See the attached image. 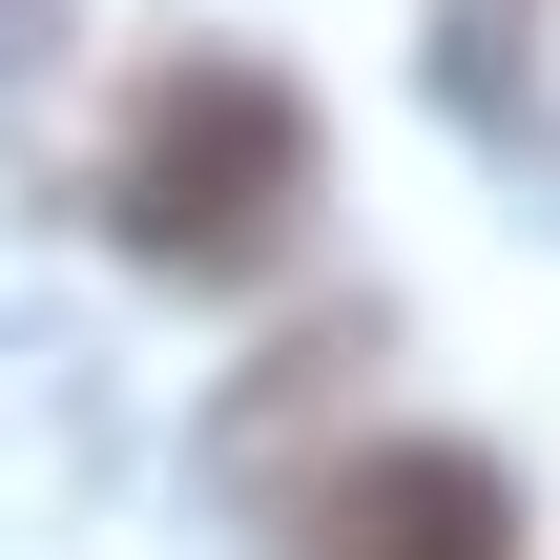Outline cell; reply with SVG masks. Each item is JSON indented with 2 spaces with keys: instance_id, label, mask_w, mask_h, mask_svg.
Masks as SVG:
<instances>
[{
  "instance_id": "7a4b0ae2",
  "label": "cell",
  "mask_w": 560,
  "mask_h": 560,
  "mask_svg": "<svg viewBox=\"0 0 560 560\" xmlns=\"http://www.w3.org/2000/svg\"><path fill=\"white\" fill-rule=\"evenodd\" d=\"M291 560H520V499H499V457L395 436V457H353V478L312 499V540H291Z\"/></svg>"
},
{
  "instance_id": "6da1fadb",
  "label": "cell",
  "mask_w": 560,
  "mask_h": 560,
  "mask_svg": "<svg viewBox=\"0 0 560 560\" xmlns=\"http://www.w3.org/2000/svg\"><path fill=\"white\" fill-rule=\"evenodd\" d=\"M291 208H312V104L270 62H166L104 145V229L145 270H270Z\"/></svg>"
},
{
  "instance_id": "3957f363",
  "label": "cell",
  "mask_w": 560,
  "mask_h": 560,
  "mask_svg": "<svg viewBox=\"0 0 560 560\" xmlns=\"http://www.w3.org/2000/svg\"><path fill=\"white\" fill-rule=\"evenodd\" d=\"M42 42H62V0H0V83H21V62H42Z\"/></svg>"
}]
</instances>
